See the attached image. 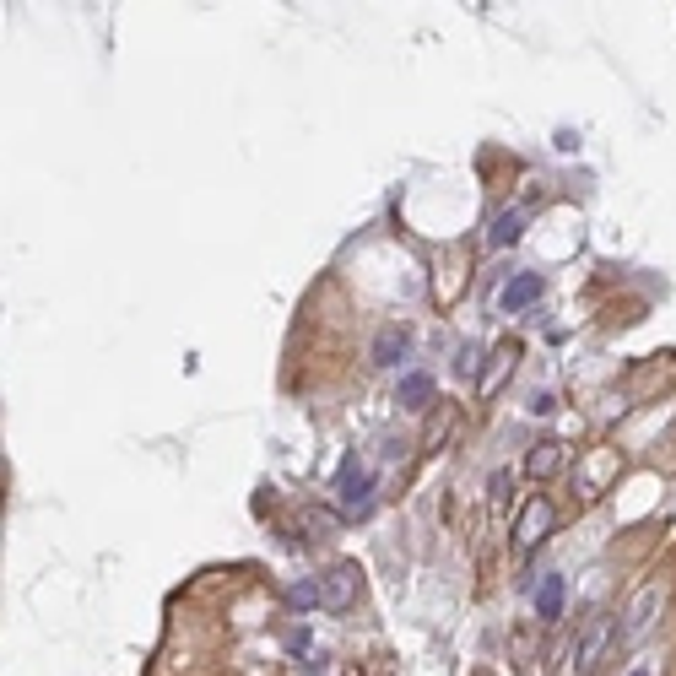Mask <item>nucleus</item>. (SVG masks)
<instances>
[{"instance_id":"5","label":"nucleus","mask_w":676,"mask_h":676,"mask_svg":"<svg viewBox=\"0 0 676 676\" xmlns=\"http://www.w3.org/2000/svg\"><path fill=\"white\" fill-rule=\"evenodd\" d=\"M612 639H617V622L612 617H590L585 628H579V644H574V671L590 676L595 666H601V655H606Z\"/></svg>"},{"instance_id":"11","label":"nucleus","mask_w":676,"mask_h":676,"mask_svg":"<svg viewBox=\"0 0 676 676\" xmlns=\"http://www.w3.org/2000/svg\"><path fill=\"white\" fill-rule=\"evenodd\" d=\"M514 368H520V341H498V347H493V368H482L476 390H482V395H498L503 384H509Z\"/></svg>"},{"instance_id":"17","label":"nucleus","mask_w":676,"mask_h":676,"mask_svg":"<svg viewBox=\"0 0 676 676\" xmlns=\"http://www.w3.org/2000/svg\"><path fill=\"white\" fill-rule=\"evenodd\" d=\"M525 406H530V417H552V412H558V395H552V390H536Z\"/></svg>"},{"instance_id":"12","label":"nucleus","mask_w":676,"mask_h":676,"mask_svg":"<svg viewBox=\"0 0 676 676\" xmlns=\"http://www.w3.org/2000/svg\"><path fill=\"white\" fill-rule=\"evenodd\" d=\"M525 222H530V211H525V206L498 211V217H493V228H487V244H493V249H514V244L525 238Z\"/></svg>"},{"instance_id":"9","label":"nucleus","mask_w":676,"mask_h":676,"mask_svg":"<svg viewBox=\"0 0 676 676\" xmlns=\"http://www.w3.org/2000/svg\"><path fill=\"white\" fill-rule=\"evenodd\" d=\"M563 601H568V579L558 568H547V574L536 579V590H530V606H536L541 622H558L563 617Z\"/></svg>"},{"instance_id":"16","label":"nucleus","mask_w":676,"mask_h":676,"mask_svg":"<svg viewBox=\"0 0 676 676\" xmlns=\"http://www.w3.org/2000/svg\"><path fill=\"white\" fill-rule=\"evenodd\" d=\"M509 482H514V471H493V476H487V498L509 503Z\"/></svg>"},{"instance_id":"10","label":"nucleus","mask_w":676,"mask_h":676,"mask_svg":"<svg viewBox=\"0 0 676 676\" xmlns=\"http://www.w3.org/2000/svg\"><path fill=\"white\" fill-rule=\"evenodd\" d=\"M563 466H568V449L558 439H541V444L525 449V476L530 482H547V476H558Z\"/></svg>"},{"instance_id":"4","label":"nucleus","mask_w":676,"mask_h":676,"mask_svg":"<svg viewBox=\"0 0 676 676\" xmlns=\"http://www.w3.org/2000/svg\"><path fill=\"white\" fill-rule=\"evenodd\" d=\"M357 590H363L357 563H330L320 574V606H325V612H347V606L357 601Z\"/></svg>"},{"instance_id":"20","label":"nucleus","mask_w":676,"mask_h":676,"mask_svg":"<svg viewBox=\"0 0 676 676\" xmlns=\"http://www.w3.org/2000/svg\"><path fill=\"white\" fill-rule=\"evenodd\" d=\"M287 649H293V655H309V633H303V628H298V633H293V639H287Z\"/></svg>"},{"instance_id":"18","label":"nucleus","mask_w":676,"mask_h":676,"mask_svg":"<svg viewBox=\"0 0 676 676\" xmlns=\"http://www.w3.org/2000/svg\"><path fill=\"white\" fill-rule=\"evenodd\" d=\"M455 374H466V379H482V368H476V347H460V357H455Z\"/></svg>"},{"instance_id":"7","label":"nucleus","mask_w":676,"mask_h":676,"mask_svg":"<svg viewBox=\"0 0 676 676\" xmlns=\"http://www.w3.org/2000/svg\"><path fill=\"white\" fill-rule=\"evenodd\" d=\"M406 357H412V330L406 325H384L374 336V347H368V363L374 368H401Z\"/></svg>"},{"instance_id":"19","label":"nucleus","mask_w":676,"mask_h":676,"mask_svg":"<svg viewBox=\"0 0 676 676\" xmlns=\"http://www.w3.org/2000/svg\"><path fill=\"white\" fill-rule=\"evenodd\" d=\"M379 455H384V460H401V455H406V444H401V439H384V444H379Z\"/></svg>"},{"instance_id":"13","label":"nucleus","mask_w":676,"mask_h":676,"mask_svg":"<svg viewBox=\"0 0 676 676\" xmlns=\"http://www.w3.org/2000/svg\"><path fill=\"white\" fill-rule=\"evenodd\" d=\"M395 401H401L406 412H428V406H433V374H401Z\"/></svg>"},{"instance_id":"6","label":"nucleus","mask_w":676,"mask_h":676,"mask_svg":"<svg viewBox=\"0 0 676 676\" xmlns=\"http://www.w3.org/2000/svg\"><path fill=\"white\" fill-rule=\"evenodd\" d=\"M617 471H622V460H617V449H606V444H595L585 460H579V493L585 498H601L606 487L617 482Z\"/></svg>"},{"instance_id":"1","label":"nucleus","mask_w":676,"mask_h":676,"mask_svg":"<svg viewBox=\"0 0 676 676\" xmlns=\"http://www.w3.org/2000/svg\"><path fill=\"white\" fill-rule=\"evenodd\" d=\"M660 606H666V585H639L628 595V606L617 612V644H639L649 628H655Z\"/></svg>"},{"instance_id":"14","label":"nucleus","mask_w":676,"mask_h":676,"mask_svg":"<svg viewBox=\"0 0 676 676\" xmlns=\"http://www.w3.org/2000/svg\"><path fill=\"white\" fill-rule=\"evenodd\" d=\"M449 428H455V406H439V412H428V428H422V449H439L449 439Z\"/></svg>"},{"instance_id":"3","label":"nucleus","mask_w":676,"mask_h":676,"mask_svg":"<svg viewBox=\"0 0 676 676\" xmlns=\"http://www.w3.org/2000/svg\"><path fill=\"white\" fill-rule=\"evenodd\" d=\"M336 498H341V509H352V514H368V509H374V471H368L357 455L341 460V471H336Z\"/></svg>"},{"instance_id":"15","label":"nucleus","mask_w":676,"mask_h":676,"mask_svg":"<svg viewBox=\"0 0 676 676\" xmlns=\"http://www.w3.org/2000/svg\"><path fill=\"white\" fill-rule=\"evenodd\" d=\"M287 601H293L298 612H309V606H320V585H309V579H298V585L287 590Z\"/></svg>"},{"instance_id":"2","label":"nucleus","mask_w":676,"mask_h":676,"mask_svg":"<svg viewBox=\"0 0 676 676\" xmlns=\"http://www.w3.org/2000/svg\"><path fill=\"white\" fill-rule=\"evenodd\" d=\"M552 525H558V509H552L547 493H536V498L520 509V520H514V547H520V552H536L541 541L552 536Z\"/></svg>"},{"instance_id":"8","label":"nucleus","mask_w":676,"mask_h":676,"mask_svg":"<svg viewBox=\"0 0 676 676\" xmlns=\"http://www.w3.org/2000/svg\"><path fill=\"white\" fill-rule=\"evenodd\" d=\"M541 293H547V276H541V271H514L509 282H503L498 303H503V314H520V309H530Z\"/></svg>"},{"instance_id":"21","label":"nucleus","mask_w":676,"mask_h":676,"mask_svg":"<svg viewBox=\"0 0 676 676\" xmlns=\"http://www.w3.org/2000/svg\"><path fill=\"white\" fill-rule=\"evenodd\" d=\"M628 676H649V671H644V666H639V671H628Z\"/></svg>"}]
</instances>
